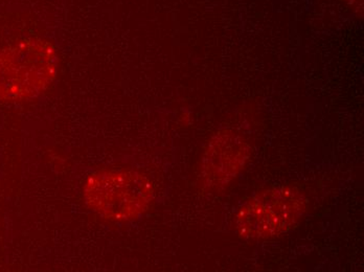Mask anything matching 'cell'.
<instances>
[{"label": "cell", "mask_w": 364, "mask_h": 272, "mask_svg": "<svg viewBox=\"0 0 364 272\" xmlns=\"http://www.w3.org/2000/svg\"><path fill=\"white\" fill-rule=\"evenodd\" d=\"M307 207V199L296 187L279 185L264 190L237 211V234L250 240L277 238L292 229L301 220Z\"/></svg>", "instance_id": "obj_3"}, {"label": "cell", "mask_w": 364, "mask_h": 272, "mask_svg": "<svg viewBox=\"0 0 364 272\" xmlns=\"http://www.w3.org/2000/svg\"><path fill=\"white\" fill-rule=\"evenodd\" d=\"M154 198L152 183L128 169H103L88 177L84 199L91 211L115 223L136 220L148 211Z\"/></svg>", "instance_id": "obj_2"}, {"label": "cell", "mask_w": 364, "mask_h": 272, "mask_svg": "<svg viewBox=\"0 0 364 272\" xmlns=\"http://www.w3.org/2000/svg\"><path fill=\"white\" fill-rule=\"evenodd\" d=\"M58 55L50 42L26 38L0 50V99H34L57 77Z\"/></svg>", "instance_id": "obj_1"}, {"label": "cell", "mask_w": 364, "mask_h": 272, "mask_svg": "<svg viewBox=\"0 0 364 272\" xmlns=\"http://www.w3.org/2000/svg\"><path fill=\"white\" fill-rule=\"evenodd\" d=\"M250 143L236 132L222 131L213 137L202 159V177L210 189L228 185L239 175L250 158Z\"/></svg>", "instance_id": "obj_4"}]
</instances>
